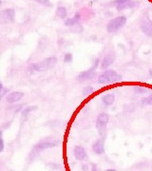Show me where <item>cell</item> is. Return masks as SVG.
<instances>
[{
    "instance_id": "obj_1",
    "label": "cell",
    "mask_w": 152,
    "mask_h": 171,
    "mask_svg": "<svg viewBox=\"0 0 152 171\" xmlns=\"http://www.w3.org/2000/svg\"><path fill=\"white\" fill-rule=\"evenodd\" d=\"M57 58L54 56L48 57V58L43 59L40 62L32 63L28 67V71L31 73L34 72H41V71H47L50 69H52L57 64Z\"/></svg>"
},
{
    "instance_id": "obj_2",
    "label": "cell",
    "mask_w": 152,
    "mask_h": 171,
    "mask_svg": "<svg viewBox=\"0 0 152 171\" xmlns=\"http://www.w3.org/2000/svg\"><path fill=\"white\" fill-rule=\"evenodd\" d=\"M122 80V75L119 74L113 69H106L103 71L99 76L97 82L101 85H108V84H113Z\"/></svg>"
},
{
    "instance_id": "obj_3",
    "label": "cell",
    "mask_w": 152,
    "mask_h": 171,
    "mask_svg": "<svg viewBox=\"0 0 152 171\" xmlns=\"http://www.w3.org/2000/svg\"><path fill=\"white\" fill-rule=\"evenodd\" d=\"M58 145V141H56L54 139L51 138H45L42 139L41 141H39L37 144L34 145L32 150H31V156H34V155H38L40 152L48 149V148H51L54 147Z\"/></svg>"
},
{
    "instance_id": "obj_4",
    "label": "cell",
    "mask_w": 152,
    "mask_h": 171,
    "mask_svg": "<svg viewBox=\"0 0 152 171\" xmlns=\"http://www.w3.org/2000/svg\"><path fill=\"white\" fill-rule=\"evenodd\" d=\"M126 17L125 15H121L118 17H115L111 19V20L107 25V31L109 33H114L121 30L126 23Z\"/></svg>"
},
{
    "instance_id": "obj_5",
    "label": "cell",
    "mask_w": 152,
    "mask_h": 171,
    "mask_svg": "<svg viewBox=\"0 0 152 171\" xmlns=\"http://www.w3.org/2000/svg\"><path fill=\"white\" fill-rule=\"evenodd\" d=\"M108 120H109V116H108V114L106 113V112H102L97 116V119H96V128L99 131V134L101 136L104 135L106 133Z\"/></svg>"
},
{
    "instance_id": "obj_6",
    "label": "cell",
    "mask_w": 152,
    "mask_h": 171,
    "mask_svg": "<svg viewBox=\"0 0 152 171\" xmlns=\"http://www.w3.org/2000/svg\"><path fill=\"white\" fill-rule=\"evenodd\" d=\"M112 3L118 11L132 9L139 6V2L135 0H113Z\"/></svg>"
},
{
    "instance_id": "obj_7",
    "label": "cell",
    "mask_w": 152,
    "mask_h": 171,
    "mask_svg": "<svg viewBox=\"0 0 152 171\" xmlns=\"http://www.w3.org/2000/svg\"><path fill=\"white\" fill-rule=\"evenodd\" d=\"M15 18V12L13 9H4L0 11V24H8L13 22Z\"/></svg>"
},
{
    "instance_id": "obj_8",
    "label": "cell",
    "mask_w": 152,
    "mask_h": 171,
    "mask_svg": "<svg viewBox=\"0 0 152 171\" xmlns=\"http://www.w3.org/2000/svg\"><path fill=\"white\" fill-rule=\"evenodd\" d=\"M116 59V54L114 51H108L107 53H106V55L104 56L103 60L101 61V66L100 68L102 69H107L108 67H110L114 62H115Z\"/></svg>"
},
{
    "instance_id": "obj_9",
    "label": "cell",
    "mask_w": 152,
    "mask_h": 171,
    "mask_svg": "<svg viewBox=\"0 0 152 171\" xmlns=\"http://www.w3.org/2000/svg\"><path fill=\"white\" fill-rule=\"evenodd\" d=\"M95 76H96V72H95V69L91 68L88 70L80 72L77 75V81L80 83H84V82L92 80L93 78H95Z\"/></svg>"
},
{
    "instance_id": "obj_10",
    "label": "cell",
    "mask_w": 152,
    "mask_h": 171,
    "mask_svg": "<svg viewBox=\"0 0 152 171\" xmlns=\"http://www.w3.org/2000/svg\"><path fill=\"white\" fill-rule=\"evenodd\" d=\"M24 97V93L22 91H12L6 94L5 101L8 104H15L20 101Z\"/></svg>"
},
{
    "instance_id": "obj_11",
    "label": "cell",
    "mask_w": 152,
    "mask_h": 171,
    "mask_svg": "<svg viewBox=\"0 0 152 171\" xmlns=\"http://www.w3.org/2000/svg\"><path fill=\"white\" fill-rule=\"evenodd\" d=\"M73 156L77 161H84L87 157V152L82 145H75L73 148Z\"/></svg>"
},
{
    "instance_id": "obj_12",
    "label": "cell",
    "mask_w": 152,
    "mask_h": 171,
    "mask_svg": "<svg viewBox=\"0 0 152 171\" xmlns=\"http://www.w3.org/2000/svg\"><path fill=\"white\" fill-rule=\"evenodd\" d=\"M140 27H141V30L142 31L149 36V37H152V20L150 19H143L141 24H140Z\"/></svg>"
},
{
    "instance_id": "obj_13",
    "label": "cell",
    "mask_w": 152,
    "mask_h": 171,
    "mask_svg": "<svg viewBox=\"0 0 152 171\" xmlns=\"http://www.w3.org/2000/svg\"><path fill=\"white\" fill-rule=\"evenodd\" d=\"M92 150L94 153L98 155H101L105 152V142L103 138L97 139L93 144H92Z\"/></svg>"
},
{
    "instance_id": "obj_14",
    "label": "cell",
    "mask_w": 152,
    "mask_h": 171,
    "mask_svg": "<svg viewBox=\"0 0 152 171\" xmlns=\"http://www.w3.org/2000/svg\"><path fill=\"white\" fill-rule=\"evenodd\" d=\"M81 20V13L76 12L73 17L71 18H67L65 21V26L67 27H73L75 25H77Z\"/></svg>"
},
{
    "instance_id": "obj_15",
    "label": "cell",
    "mask_w": 152,
    "mask_h": 171,
    "mask_svg": "<svg viewBox=\"0 0 152 171\" xmlns=\"http://www.w3.org/2000/svg\"><path fill=\"white\" fill-rule=\"evenodd\" d=\"M102 101H103V104L106 107L112 106L113 103H114V101H115V96H114V94H112V93L106 94V95H104V96H103Z\"/></svg>"
},
{
    "instance_id": "obj_16",
    "label": "cell",
    "mask_w": 152,
    "mask_h": 171,
    "mask_svg": "<svg viewBox=\"0 0 152 171\" xmlns=\"http://www.w3.org/2000/svg\"><path fill=\"white\" fill-rule=\"evenodd\" d=\"M55 14H56L57 17L62 18V19H65V18L68 16V11H67V9H66L65 7L59 6V7H57V9H56Z\"/></svg>"
},
{
    "instance_id": "obj_17",
    "label": "cell",
    "mask_w": 152,
    "mask_h": 171,
    "mask_svg": "<svg viewBox=\"0 0 152 171\" xmlns=\"http://www.w3.org/2000/svg\"><path fill=\"white\" fill-rule=\"evenodd\" d=\"M36 108H37V107H35V106H31V107H25V108L22 110V112H21L22 116H23V117H27V116L29 115V114H30V112H31V111L35 110Z\"/></svg>"
},
{
    "instance_id": "obj_18",
    "label": "cell",
    "mask_w": 152,
    "mask_h": 171,
    "mask_svg": "<svg viewBox=\"0 0 152 171\" xmlns=\"http://www.w3.org/2000/svg\"><path fill=\"white\" fill-rule=\"evenodd\" d=\"M93 90H94V88H93L91 86H87V87H85L84 89H83V91H82V93H83V95H84V97L89 96V95H90L91 93H93Z\"/></svg>"
},
{
    "instance_id": "obj_19",
    "label": "cell",
    "mask_w": 152,
    "mask_h": 171,
    "mask_svg": "<svg viewBox=\"0 0 152 171\" xmlns=\"http://www.w3.org/2000/svg\"><path fill=\"white\" fill-rule=\"evenodd\" d=\"M141 104L143 106H152V94H149L147 97L142 99Z\"/></svg>"
},
{
    "instance_id": "obj_20",
    "label": "cell",
    "mask_w": 152,
    "mask_h": 171,
    "mask_svg": "<svg viewBox=\"0 0 152 171\" xmlns=\"http://www.w3.org/2000/svg\"><path fill=\"white\" fill-rule=\"evenodd\" d=\"M134 91L135 93L137 94H144V93H146L147 92V89L144 87H141V86H136L134 88Z\"/></svg>"
},
{
    "instance_id": "obj_21",
    "label": "cell",
    "mask_w": 152,
    "mask_h": 171,
    "mask_svg": "<svg viewBox=\"0 0 152 171\" xmlns=\"http://www.w3.org/2000/svg\"><path fill=\"white\" fill-rule=\"evenodd\" d=\"M34 1L43 5V6H46V7H50L51 6V3H50V0H34Z\"/></svg>"
},
{
    "instance_id": "obj_22",
    "label": "cell",
    "mask_w": 152,
    "mask_h": 171,
    "mask_svg": "<svg viewBox=\"0 0 152 171\" xmlns=\"http://www.w3.org/2000/svg\"><path fill=\"white\" fill-rule=\"evenodd\" d=\"M72 59H73V56L71 53L65 54V56H64V62L65 63H70V62H72Z\"/></svg>"
},
{
    "instance_id": "obj_23",
    "label": "cell",
    "mask_w": 152,
    "mask_h": 171,
    "mask_svg": "<svg viewBox=\"0 0 152 171\" xmlns=\"http://www.w3.org/2000/svg\"><path fill=\"white\" fill-rule=\"evenodd\" d=\"M5 147V144H4V140H3V135H2V131L0 130V153L3 152Z\"/></svg>"
},
{
    "instance_id": "obj_24",
    "label": "cell",
    "mask_w": 152,
    "mask_h": 171,
    "mask_svg": "<svg viewBox=\"0 0 152 171\" xmlns=\"http://www.w3.org/2000/svg\"><path fill=\"white\" fill-rule=\"evenodd\" d=\"M7 91H8V90L4 88V86L2 85V83L0 82V99H1V98L4 96V94H5Z\"/></svg>"
},
{
    "instance_id": "obj_25",
    "label": "cell",
    "mask_w": 152,
    "mask_h": 171,
    "mask_svg": "<svg viewBox=\"0 0 152 171\" xmlns=\"http://www.w3.org/2000/svg\"><path fill=\"white\" fill-rule=\"evenodd\" d=\"M91 171H97V165L96 164H92V169H91Z\"/></svg>"
},
{
    "instance_id": "obj_26",
    "label": "cell",
    "mask_w": 152,
    "mask_h": 171,
    "mask_svg": "<svg viewBox=\"0 0 152 171\" xmlns=\"http://www.w3.org/2000/svg\"><path fill=\"white\" fill-rule=\"evenodd\" d=\"M148 74H149V76H150V78H152V69H149V70H148Z\"/></svg>"
},
{
    "instance_id": "obj_27",
    "label": "cell",
    "mask_w": 152,
    "mask_h": 171,
    "mask_svg": "<svg viewBox=\"0 0 152 171\" xmlns=\"http://www.w3.org/2000/svg\"><path fill=\"white\" fill-rule=\"evenodd\" d=\"M106 171H117V170H115V169H107Z\"/></svg>"
},
{
    "instance_id": "obj_28",
    "label": "cell",
    "mask_w": 152,
    "mask_h": 171,
    "mask_svg": "<svg viewBox=\"0 0 152 171\" xmlns=\"http://www.w3.org/2000/svg\"><path fill=\"white\" fill-rule=\"evenodd\" d=\"M2 4V1H1V0H0V5H1Z\"/></svg>"
}]
</instances>
